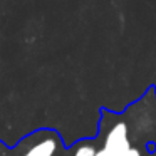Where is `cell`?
Returning a JSON list of instances; mask_svg holds the SVG:
<instances>
[{
	"label": "cell",
	"instance_id": "1",
	"mask_svg": "<svg viewBox=\"0 0 156 156\" xmlns=\"http://www.w3.org/2000/svg\"><path fill=\"white\" fill-rule=\"evenodd\" d=\"M131 148L129 139V126L124 119H118L108 128L102 139L101 149L96 151V156H122Z\"/></svg>",
	"mask_w": 156,
	"mask_h": 156
},
{
	"label": "cell",
	"instance_id": "2",
	"mask_svg": "<svg viewBox=\"0 0 156 156\" xmlns=\"http://www.w3.org/2000/svg\"><path fill=\"white\" fill-rule=\"evenodd\" d=\"M59 141L54 136H44L39 141H34L20 156H54L57 151Z\"/></svg>",
	"mask_w": 156,
	"mask_h": 156
},
{
	"label": "cell",
	"instance_id": "4",
	"mask_svg": "<svg viewBox=\"0 0 156 156\" xmlns=\"http://www.w3.org/2000/svg\"><path fill=\"white\" fill-rule=\"evenodd\" d=\"M122 156H143V153H141V149L133 148V146H131V148H129V149H128V151H126Z\"/></svg>",
	"mask_w": 156,
	"mask_h": 156
},
{
	"label": "cell",
	"instance_id": "3",
	"mask_svg": "<svg viewBox=\"0 0 156 156\" xmlns=\"http://www.w3.org/2000/svg\"><path fill=\"white\" fill-rule=\"evenodd\" d=\"M96 151H98V148L94 146V143L82 141L81 144L74 149V154L72 156H96Z\"/></svg>",
	"mask_w": 156,
	"mask_h": 156
}]
</instances>
